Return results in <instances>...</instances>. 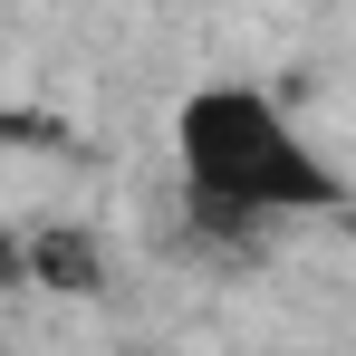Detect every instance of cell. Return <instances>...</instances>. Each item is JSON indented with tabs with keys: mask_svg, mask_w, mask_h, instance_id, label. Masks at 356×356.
<instances>
[{
	"mask_svg": "<svg viewBox=\"0 0 356 356\" xmlns=\"http://www.w3.org/2000/svg\"><path fill=\"white\" fill-rule=\"evenodd\" d=\"M29 270H39L49 289H97V250H87L77 232H49L39 250H29Z\"/></svg>",
	"mask_w": 356,
	"mask_h": 356,
	"instance_id": "2",
	"label": "cell"
},
{
	"mask_svg": "<svg viewBox=\"0 0 356 356\" xmlns=\"http://www.w3.org/2000/svg\"><path fill=\"white\" fill-rule=\"evenodd\" d=\"M174 164L202 222H270V212H337L347 202V183L298 145V125L260 87H193L174 116Z\"/></svg>",
	"mask_w": 356,
	"mask_h": 356,
	"instance_id": "1",
	"label": "cell"
}]
</instances>
